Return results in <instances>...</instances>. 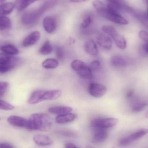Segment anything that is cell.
Listing matches in <instances>:
<instances>
[{"label":"cell","instance_id":"obj_23","mask_svg":"<svg viewBox=\"0 0 148 148\" xmlns=\"http://www.w3.org/2000/svg\"><path fill=\"white\" fill-rule=\"evenodd\" d=\"M14 4L11 2L0 3V16L9 14L14 8Z\"/></svg>","mask_w":148,"mask_h":148},{"label":"cell","instance_id":"obj_44","mask_svg":"<svg viewBox=\"0 0 148 148\" xmlns=\"http://www.w3.org/2000/svg\"><path fill=\"white\" fill-rule=\"evenodd\" d=\"M146 117L147 118H148V111L146 114Z\"/></svg>","mask_w":148,"mask_h":148},{"label":"cell","instance_id":"obj_45","mask_svg":"<svg viewBox=\"0 0 148 148\" xmlns=\"http://www.w3.org/2000/svg\"><path fill=\"white\" fill-rule=\"evenodd\" d=\"M146 2H147V4L148 7V0H146Z\"/></svg>","mask_w":148,"mask_h":148},{"label":"cell","instance_id":"obj_42","mask_svg":"<svg viewBox=\"0 0 148 148\" xmlns=\"http://www.w3.org/2000/svg\"><path fill=\"white\" fill-rule=\"evenodd\" d=\"M85 148H95L94 147H92V146H90V145H88Z\"/></svg>","mask_w":148,"mask_h":148},{"label":"cell","instance_id":"obj_27","mask_svg":"<svg viewBox=\"0 0 148 148\" xmlns=\"http://www.w3.org/2000/svg\"><path fill=\"white\" fill-rule=\"evenodd\" d=\"M53 47L49 40H47L44 42L42 46L39 49V53L43 55H47L53 52Z\"/></svg>","mask_w":148,"mask_h":148},{"label":"cell","instance_id":"obj_34","mask_svg":"<svg viewBox=\"0 0 148 148\" xmlns=\"http://www.w3.org/2000/svg\"><path fill=\"white\" fill-rule=\"evenodd\" d=\"M59 133L62 135L64 136L68 137H75V135L74 132L69 130H62L59 131Z\"/></svg>","mask_w":148,"mask_h":148},{"label":"cell","instance_id":"obj_3","mask_svg":"<svg viewBox=\"0 0 148 148\" xmlns=\"http://www.w3.org/2000/svg\"><path fill=\"white\" fill-rule=\"evenodd\" d=\"M23 60L18 57H14L3 53H0V73H8L19 66Z\"/></svg>","mask_w":148,"mask_h":148},{"label":"cell","instance_id":"obj_15","mask_svg":"<svg viewBox=\"0 0 148 148\" xmlns=\"http://www.w3.org/2000/svg\"><path fill=\"white\" fill-rule=\"evenodd\" d=\"M40 38V33L39 31H34L29 34L23 40L22 46L24 47H28L35 45Z\"/></svg>","mask_w":148,"mask_h":148},{"label":"cell","instance_id":"obj_40","mask_svg":"<svg viewBox=\"0 0 148 148\" xmlns=\"http://www.w3.org/2000/svg\"><path fill=\"white\" fill-rule=\"evenodd\" d=\"M143 49L144 52L148 54V42H146L143 46Z\"/></svg>","mask_w":148,"mask_h":148},{"label":"cell","instance_id":"obj_38","mask_svg":"<svg viewBox=\"0 0 148 148\" xmlns=\"http://www.w3.org/2000/svg\"><path fill=\"white\" fill-rule=\"evenodd\" d=\"M134 90L132 89L130 90L127 92L126 97L127 98H131L134 96Z\"/></svg>","mask_w":148,"mask_h":148},{"label":"cell","instance_id":"obj_41","mask_svg":"<svg viewBox=\"0 0 148 148\" xmlns=\"http://www.w3.org/2000/svg\"><path fill=\"white\" fill-rule=\"evenodd\" d=\"M70 1L74 3H82L87 1L88 0H70Z\"/></svg>","mask_w":148,"mask_h":148},{"label":"cell","instance_id":"obj_6","mask_svg":"<svg viewBox=\"0 0 148 148\" xmlns=\"http://www.w3.org/2000/svg\"><path fill=\"white\" fill-rule=\"evenodd\" d=\"M119 120L114 118H97L90 123L91 128L98 127L108 129L113 127L117 125Z\"/></svg>","mask_w":148,"mask_h":148},{"label":"cell","instance_id":"obj_8","mask_svg":"<svg viewBox=\"0 0 148 148\" xmlns=\"http://www.w3.org/2000/svg\"><path fill=\"white\" fill-rule=\"evenodd\" d=\"M148 133V129H141L135 133L122 138L119 141V144L122 147H126L134 142L135 141L142 138Z\"/></svg>","mask_w":148,"mask_h":148},{"label":"cell","instance_id":"obj_13","mask_svg":"<svg viewBox=\"0 0 148 148\" xmlns=\"http://www.w3.org/2000/svg\"><path fill=\"white\" fill-rule=\"evenodd\" d=\"M8 121L12 126L27 129L28 120L23 117L17 116H11L8 118Z\"/></svg>","mask_w":148,"mask_h":148},{"label":"cell","instance_id":"obj_46","mask_svg":"<svg viewBox=\"0 0 148 148\" xmlns=\"http://www.w3.org/2000/svg\"><path fill=\"white\" fill-rule=\"evenodd\" d=\"M147 16L148 17V7L147 8Z\"/></svg>","mask_w":148,"mask_h":148},{"label":"cell","instance_id":"obj_30","mask_svg":"<svg viewBox=\"0 0 148 148\" xmlns=\"http://www.w3.org/2000/svg\"><path fill=\"white\" fill-rule=\"evenodd\" d=\"M92 5L99 14L104 12L107 9V7L105 4L99 0L94 1L92 3Z\"/></svg>","mask_w":148,"mask_h":148},{"label":"cell","instance_id":"obj_24","mask_svg":"<svg viewBox=\"0 0 148 148\" xmlns=\"http://www.w3.org/2000/svg\"><path fill=\"white\" fill-rule=\"evenodd\" d=\"M147 104V102L146 101L136 100L131 105V111L136 113L141 112L146 108Z\"/></svg>","mask_w":148,"mask_h":148},{"label":"cell","instance_id":"obj_43","mask_svg":"<svg viewBox=\"0 0 148 148\" xmlns=\"http://www.w3.org/2000/svg\"><path fill=\"white\" fill-rule=\"evenodd\" d=\"M6 0H0V3H3Z\"/></svg>","mask_w":148,"mask_h":148},{"label":"cell","instance_id":"obj_35","mask_svg":"<svg viewBox=\"0 0 148 148\" xmlns=\"http://www.w3.org/2000/svg\"><path fill=\"white\" fill-rule=\"evenodd\" d=\"M101 65V63L98 60H95L91 62L90 65V69L91 71H95L98 70Z\"/></svg>","mask_w":148,"mask_h":148},{"label":"cell","instance_id":"obj_10","mask_svg":"<svg viewBox=\"0 0 148 148\" xmlns=\"http://www.w3.org/2000/svg\"><path fill=\"white\" fill-rule=\"evenodd\" d=\"M93 129L92 141L94 143H99L106 140L108 136V131L107 129L94 127Z\"/></svg>","mask_w":148,"mask_h":148},{"label":"cell","instance_id":"obj_22","mask_svg":"<svg viewBox=\"0 0 148 148\" xmlns=\"http://www.w3.org/2000/svg\"><path fill=\"white\" fill-rule=\"evenodd\" d=\"M44 90H38L34 91L30 95L28 100L30 104H35L42 101V96Z\"/></svg>","mask_w":148,"mask_h":148},{"label":"cell","instance_id":"obj_36","mask_svg":"<svg viewBox=\"0 0 148 148\" xmlns=\"http://www.w3.org/2000/svg\"><path fill=\"white\" fill-rule=\"evenodd\" d=\"M139 36L140 38L146 42H148V33L145 30H141L139 32Z\"/></svg>","mask_w":148,"mask_h":148},{"label":"cell","instance_id":"obj_29","mask_svg":"<svg viewBox=\"0 0 148 148\" xmlns=\"http://www.w3.org/2000/svg\"><path fill=\"white\" fill-rule=\"evenodd\" d=\"M59 62L54 59H47L42 63V66L46 69H54L59 66Z\"/></svg>","mask_w":148,"mask_h":148},{"label":"cell","instance_id":"obj_7","mask_svg":"<svg viewBox=\"0 0 148 148\" xmlns=\"http://www.w3.org/2000/svg\"><path fill=\"white\" fill-rule=\"evenodd\" d=\"M100 15L109 21L120 25H127L128 24V21L127 19L122 16L117 12L110 11L107 8L104 12L100 14Z\"/></svg>","mask_w":148,"mask_h":148},{"label":"cell","instance_id":"obj_16","mask_svg":"<svg viewBox=\"0 0 148 148\" xmlns=\"http://www.w3.org/2000/svg\"><path fill=\"white\" fill-rule=\"evenodd\" d=\"M36 144L42 147H46L52 145L53 143V139L48 136L43 134H37L33 137Z\"/></svg>","mask_w":148,"mask_h":148},{"label":"cell","instance_id":"obj_33","mask_svg":"<svg viewBox=\"0 0 148 148\" xmlns=\"http://www.w3.org/2000/svg\"><path fill=\"white\" fill-rule=\"evenodd\" d=\"M9 86V84L6 82H0V98L3 96Z\"/></svg>","mask_w":148,"mask_h":148},{"label":"cell","instance_id":"obj_4","mask_svg":"<svg viewBox=\"0 0 148 148\" xmlns=\"http://www.w3.org/2000/svg\"><path fill=\"white\" fill-rule=\"evenodd\" d=\"M103 32L111 37L115 42L116 46L120 49H124L127 48V41L124 37L115 28L110 25L103 26Z\"/></svg>","mask_w":148,"mask_h":148},{"label":"cell","instance_id":"obj_20","mask_svg":"<svg viewBox=\"0 0 148 148\" xmlns=\"http://www.w3.org/2000/svg\"><path fill=\"white\" fill-rule=\"evenodd\" d=\"M84 49L87 53L90 55L95 56L98 54V48L94 40H87L84 43Z\"/></svg>","mask_w":148,"mask_h":148},{"label":"cell","instance_id":"obj_26","mask_svg":"<svg viewBox=\"0 0 148 148\" xmlns=\"http://www.w3.org/2000/svg\"><path fill=\"white\" fill-rule=\"evenodd\" d=\"M94 19V15L92 13H88L85 14L80 24V28L82 29L87 28L92 23Z\"/></svg>","mask_w":148,"mask_h":148},{"label":"cell","instance_id":"obj_31","mask_svg":"<svg viewBox=\"0 0 148 148\" xmlns=\"http://www.w3.org/2000/svg\"><path fill=\"white\" fill-rule=\"evenodd\" d=\"M55 54L59 60L63 61L65 58V52L64 48L61 46H57L55 48Z\"/></svg>","mask_w":148,"mask_h":148},{"label":"cell","instance_id":"obj_17","mask_svg":"<svg viewBox=\"0 0 148 148\" xmlns=\"http://www.w3.org/2000/svg\"><path fill=\"white\" fill-rule=\"evenodd\" d=\"M62 94V91L60 90H44L42 94V101L56 100L60 97Z\"/></svg>","mask_w":148,"mask_h":148},{"label":"cell","instance_id":"obj_9","mask_svg":"<svg viewBox=\"0 0 148 148\" xmlns=\"http://www.w3.org/2000/svg\"><path fill=\"white\" fill-rule=\"evenodd\" d=\"M107 91V89L105 86L96 83H91L88 88L89 94L91 96L96 98H100L103 96Z\"/></svg>","mask_w":148,"mask_h":148},{"label":"cell","instance_id":"obj_39","mask_svg":"<svg viewBox=\"0 0 148 148\" xmlns=\"http://www.w3.org/2000/svg\"><path fill=\"white\" fill-rule=\"evenodd\" d=\"M65 148H80L77 147L74 143H68L65 144Z\"/></svg>","mask_w":148,"mask_h":148},{"label":"cell","instance_id":"obj_11","mask_svg":"<svg viewBox=\"0 0 148 148\" xmlns=\"http://www.w3.org/2000/svg\"><path fill=\"white\" fill-rule=\"evenodd\" d=\"M96 39L99 46L104 50H110L112 49V41L108 35L99 33L97 35Z\"/></svg>","mask_w":148,"mask_h":148},{"label":"cell","instance_id":"obj_1","mask_svg":"<svg viewBox=\"0 0 148 148\" xmlns=\"http://www.w3.org/2000/svg\"><path fill=\"white\" fill-rule=\"evenodd\" d=\"M55 5L53 0H47L37 9L29 11L22 16L21 21L23 24L27 26H32L38 22L41 16L47 10L50 9Z\"/></svg>","mask_w":148,"mask_h":148},{"label":"cell","instance_id":"obj_2","mask_svg":"<svg viewBox=\"0 0 148 148\" xmlns=\"http://www.w3.org/2000/svg\"><path fill=\"white\" fill-rule=\"evenodd\" d=\"M51 125L52 121L48 115L44 113H36L30 116L27 129L47 131L50 128Z\"/></svg>","mask_w":148,"mask_h":148},{"label":"cell","instance_id":"obj_37","mask_svg":"<svg viewBox=\"0 0 148 148\" xmlns=\"http://www.w3.org/2000/svg\"><path fill=\"white\" fill-rule=\"evenodd\" d=\"M0 148H15L12 145L6 143H0Z\"/></svg>","mask_w":148,"mask_h":148},{"label":"cell","instance_id":"obj_47","mask_svg":"<svg viewBox=\"0 0 148 148\" xmlns=\"http://www.w3.org/2000/svg\"><path fill=\"white\" fill-rule=\"evenodd\" d=\"M1 120V118H0V120Z\"/></svg>","mask_w":148,"mask_h":148},{"label":"cell","instance_id":"obj_5","mask_svg":"<svg viewBox=\"0 0 148 148\" xmlns=\"http://www.w3.org/2000/svg\"><path fill=\"white\" fill-rule=\"evenodd\" d=\"M71 66L74 71L82 78L91 79L93 77L91 69L83 62L79 60H75L71 63Z\"/></svg>","mask_w":148,"mask_h":148},{"label":"cell","instance_id":"obj_28","mask_svg":"<svg viewBox=\"0 0 148 148\" xmlns=\"http://www.w3.org/2000/svg\"><path fill=\"white\" fill-rule=\"evenodd\" d=\"M12 26L11 20L9 17L4 16H0V30L9 29Z\"/></svg>","mask_w":148,"mask_h":148},{"label":"cell","instance_id":"obj_18","mask_svg":"<svg viewBox=\"0 0 148 148\" xmlns=\"http://www.w3.org/2000/svg\"><path fill=\"white\" fill-rule=\"evenodd\" d=\"M110 64L116 68H124L128 66L129 62L127 59L120 56H115L110 59Z\"/></svg>","mask_w":148,"mask_h":148},{"label":"cell","instance_id":"obj_12","mask_svg":"<svg viewBox=\"0 0 148 148\" xmlns=\"http://www.w3.org/2000/svg\"><path fill=\"white\" fill-rule=\"evenodd\" d=\"M43 27L47 33L52 34L57 29V22L56 18L53 16H48L43 19Z\"/></svg>","mask_w":148,"mask_h":148},{"label":"cell","instance_id":"obj_48","mask_svg":"<svg viewBox=\"0 0 148 148\" xmlns=\"http://www.w3.org/2000/svg\"></svg>","mask_w":148,"mask_h":148},{"label":"cell","instance_id":"obj_21","mask_svg":"<svg viewBox=\"0 0 148 148\" xmlns=\"http://www.w3.org/2000/svg\"><path fill=\"white\" fill-rule=\"evenodd\" d=\"M72 111L73 108L67 106H55L51 107L48 109V111L50 114L58 115L71 113Z\"/></svg>","mask_w":148,"mask_h":148},{"label":"cell","instance_id":"obj_19","mask_svg":"<svg viewBox=\"0 0 148 148\" xmlns=\"http://www.w3.org/2000/svg\"><path fill=\"white\" fill-rule=\"evenodd\" d=\"M77 118V115L74 113H68L56 116V121L60 124H64L72 122Z\"/></svg>","mask_w":148,"mask_h":148},{"label":"cell","instance_id":"obj_25","mask_svg":"<svg viewBox=\"0 0 148 148\" xmlns=\"http://www.w3.org/2000/svg\"><path fill=\"white\" fill-rule=\"evenodd\" d=\"M39 1L41 0H16L14 6L18 10H23L34 3Z\"/></svg>","mask_w":148,"mask_h":148},{"label":"cell","instance_id":"obj_14","mask_svg":"<svg viewBox=\"0 0 148 148\" xmlns=\"http://www.w3.org/2000/svg\"><path fill=\"white\" fill-rule=\"evenodd\" d=\"M0 50L3 53L10 56H15L18 54L19 51L18 49L11 43L0 41Z\"/></svg>","mask_w":148,"mask_h":148},{"label":"cell","instance_id":"obj_32","mask_svg":"<svg viewBox=\"0 0 148 148\" xmlns=\"http://www.w3.org/2000/svg\"><path fill=\"white\" fill-rule=\"evenodd\" d=\"M14 109V107L7 102L0 100V109L4 110H11Z\"/></svg>","mask_w":148,"mask_h":148}]
</instances>
